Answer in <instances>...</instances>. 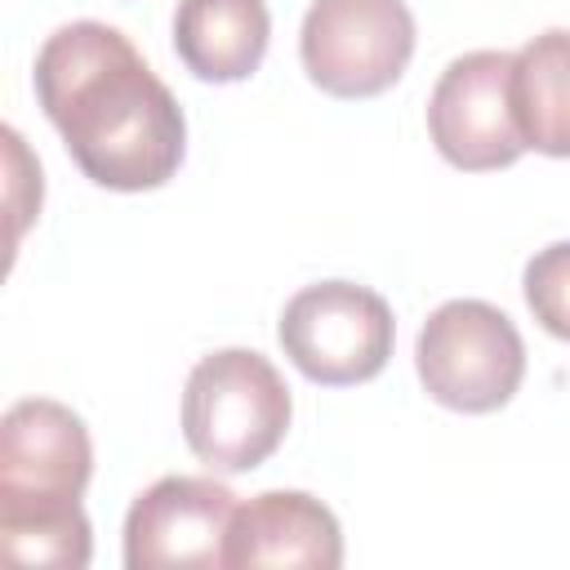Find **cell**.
Listing matches in <instances>:
<instances>
[{"mask_svg":"<svg viewBox=\"0 0 570 570\" xmlns=\"http://www.w3.org/2000/svg\"><path fill=\"white\" fill-rule=\"evenodd\" d=\"M236 517V494L214 476H160L147 485L125 517V566H227V530Z\"/></svg>","mask_w":570,"mask_h":570,"instance_id":"cell-8","label":"cell"},{"mask_svg":"<svg viewBox=\"0 0 570 570\" xmlns=\"http://www.w3.org/2000/svg\"><path fill=\"white\" fill-rule=\"evenodd\" d=\"M94 472V445L58 401L31 396L0 419V521L76 512Z\"/></svg>","mask_w":570,"mask_h":570,"instance_id":"cell-6","label":"cell"},{"mask_svg":"<svg viewBox=\"0 0 570 570\" xmlns=\"http://www.w3.org/2000/svg\"><path fill=\"white\" fill-rule=\"evenodd\" d=\"M303 71L334 98H374L401 80L414 53L405 0H312L298 31Z\"/></svg>","mask_w":570,"mask_h":570,"instance_id":"cell-5","label":"cell"},{"mask_svg":"<svg viewBox=\"0 0 570 570\" xmlns=\"http://www.w3.org/2000/svg\"><path fill=\"white\" fill-rule=\"evenodd\" d=\"M0 552L18 566H58L80 570L89 566L94 539L85 508L58 512V517H27V521H0Z\"/></svg>","mask_w":570,"mask_h":570,"instance_id":"cell-12","label":"cell"},{"mask_svg":"<svg viewBox=\"0 0 570 570\" xmlns=\"http://www.w3.org/2000/svg\"><path fill=\"white\" fill-rule=\"evenodd\" d=\"M414 365L432 401L459 414H490L512 401L525 374V343L508 312L481 298L441 303L414 343Z\"/></svg>","mask_w":570,"mask_h":570,"instance_id":"cell-3","label":"cell"},{"mask_svg":"<svg viewBox=\"0 0 570 570\" xmlns=\"http://www.w3.org/2000/svg\"><path fill=\"white\" fill-rule=\"evenodd\" d=\"M272 40L267 0H178L174 49L196 80L232 85L258 71Z\"/></svg>","mask_w":570,"mask_h":570,"instance_id":"cell-10","label":"cell"},{"mask_svg":"<svg viewBox=\"0 0 570 570\" xmlns=\"http://www.w3.org/2000/svg\"><path fill=\"white\" fill-rule=\"evenodd\" d=\"M285 356L325 387H347L374 379L396 338L392 307L352 281H321L298 289L276 325Z\"/></svg>","mask_w":570,"mask_h":570,"instance_id":"cell-4","label":"cell"},{"mask_svg":"<svg viewBox=\"0 0 570 570\" xmlns=\"http://www.w3.org/2000/svg\"><path fill=\"white\" fill-rule=\"evenodd\" d=\"M227 566H343V534L334 512L303 490H267L236 503L227 530Z\"/></svg>","mask_w":570,"mask_h":570,"instance_id":"cell-9","label":"cell"},{"mask_svg":"<svg viewBox=\"0 0 570 570\" xmlns=\"http://www.w3.org/2000/svg\"><path fill=\"white\" fill-rule=\"evenodd\" d=\"M428 129L454 169L485 174L512 165L525 151L512 116V53L476 49L454 58L428 98Z\"/></svg>","mask_w":570,"mask_h":570,"instance_id":"cell-7","label":"cell"},{"mask_svg":"<svg viewBox=\"0 0 570 570\" xmlns=\"http://www.w3.org/2000/svg\"><path fill=\"white\" fill-rule=\"evenodd\" d=\"M289 387L263 352L223 347L196 361L183 387V436L214 472H249L289 432Z\"/></svg>","mask_w":570,"mask_h":570,"instance_id":"cell-2","label":"cell"},{"mask_svg":"<svg viewBox=\"0 0 570 570\" xmlns=\"http://www.w3.org/2000/svg\"><path fill=\"white\" fill-rule=\"evenodd\" d=\"M525 303L534 312V321L552 334L570 343V240H557L548 249H539L525 263Z\"/></svg>","mask_w":570,"mask_h":570,"instance_id":"cell-13","label":"cell"},{"mask_svg":"<svg viewBox=\"0 0 570 570\" xmlns=\"http://www.w3.org/2000/svg\"><path fill=\"white\" fill-rule=\"evenodd\" d=\"M512 116L525 147L570 156V31L552 27L512 53Z\"/></svg>","mask_w":570,"mask_h":570,"instance_id":"cell-11","label":"cell"},{"mask_svg":"<svg viewBox=\"0 0 570 570\" xmlns=\"http://www.w3.org/2000/svg\"><path fill=\"white\" fill-rule=\"evenodd\" d=\"M31 80L89 183L151 191L183 165V107L125 31L89 18L58 27L40 45Z\"/></svg>","mask_w":570,"mask_h":570,"instance_id":"cell-1","label":"cell"}]
</instances>
